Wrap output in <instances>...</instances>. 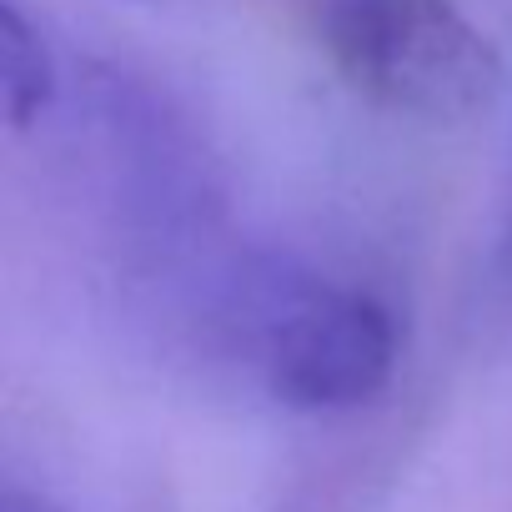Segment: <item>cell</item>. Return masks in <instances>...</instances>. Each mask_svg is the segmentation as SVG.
Masks as SVG:
<instances>
[{
  "instance_id": "obj_1",
  "label": "cell",
  "mask_w": 512,
  "mask_h": 512,
  "mask_svg": "<svg viewBox=\"0 0 512 512\" xmlns=\"http://www.w3.org/2000/svg\"><path fill=\"white\" fill-rule=\"evenodd\" d=\"M337 81L377 111L457 126L497 106L502 56L457 0H292Z\"/></svg>"
},
{
  "instance_id": "obj_2",
  "label": "cell",
  "mask_w": 512,
  "mask_h": 512,
  "mask_svg": "<svg viewBox=\"0 0 512 512\" xmlns=\"http://www.w3.org/2000/svg\"><path fill=\"white\" fill-rule=\"evenodd\" d=\"M397 322L357 287H292L262 322L267 392L292 412H352L397 372Z\"/></svg>"
},
{
  "instance_id": "obj_3",
  "label": "cell",
  "mask_w": 512,
  "mask_h": 512,
  "mask_svg": "<svg viewBox=\"0 0 512 512\" xmlns=\"http://www.w3.org/2000/svg\"><path fill=\"white\" fill-rule=\"evenodd\" d=\"M0 91H6V116L16 131L36 126L61 91L56 56L21 6H0Z\"/></svg>"
},
{
  "instance_id": "obj_4",
  "label": "cell",
  "mask_w": 512,
  "mask_h": 512,
  "mask_svg": "<svg viewBox=\"0 0 512 512\" xmlns=\"http://www.w3.org/2000/svg\"><path fill=\"white\" fill-rule=\"evenodd\" d=\"M0 512H66V507H61L56 497H46V492H31V487H21V482H6Z\"/></svg>"
},
{
  "instance_id": "obj_5",
  "label": "cell",
  "mask_w": 512,
  "mask_h": 512,
  "mask_svg": "<svg viewBox=\"0 0 512 512\" xmlns=\"http://www.w3.org/2000/svg\"><path fill=\"white\" fill-rule=\"evenodd\" d=\"M146 6H206V0H146Z\"/></svg>"
},
{
  "instance_id": "obj_6",
  "label": "cell",
  "mask_w": 512,
  "mask_h": 512,
  "mask_svg": "<svg viewBox=\"0 0 512 512\" xmlns=\"http://www.w3.org/2000/svg\"><path fill=\"white\" fill-rule=\"evenodd\" d=\"M507 241H512V236H507Z\"/></svg>"
}]
</instances>
